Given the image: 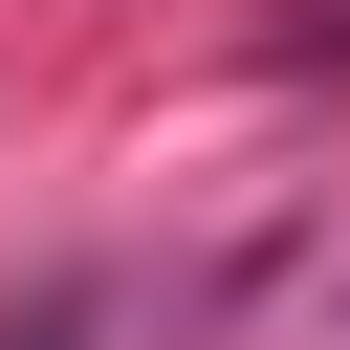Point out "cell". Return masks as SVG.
Listing matches in <instances>:
<instances>
[{"label":"cell","instance_id":"obj_1","mask_svg":"<svg viewBox=\"0 0 350 350\" xmlns=\"http://www.w3.org/2000/svg\"><path fill=\"white\" fill-rule=\"evenodd\" d=\"M88 328H109V284H44V306H22L0 350H88Z\"/></svg>","mask_w":350,"mask_h":350}]
</instances>
